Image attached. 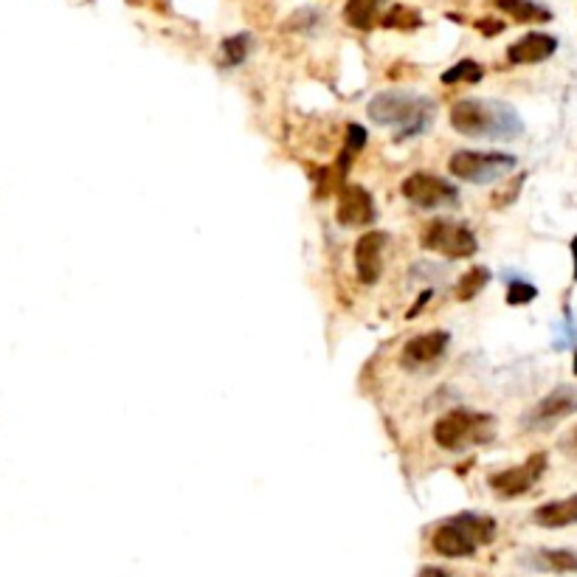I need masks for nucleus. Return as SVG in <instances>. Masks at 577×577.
<instances>
[{
    "mask_svg": "<svg viewBox=\"0 0 577 577\" xmlns=\"http://www.w3.org/2000/svg\"><path fill=\"white\" fill-rule=\"evenodd\" d=\"M363 144H366V133H363V127H346V144H343V150H341V161H338V166H341V172H346L350 169V164H353V158L363 150Z\"/></svg>",
    "mask_w": 577,
    "mask_h": 577,
    "instance_id": "19",
    "label": "nucleus"
},
{
    "mask_svg": "<svg viewBox=\"0 0 577 577\" xmlns=\"http://www.w3.org/2000/svg\"><path fill=\"white\" fill-rule=\"evenodd\" d=\"M532 522L538 527H546V530H561V527L577 524V493L569 496V499H561V502L541 504L532 512Z\"/></svg>",
    "mask_w": 577,
    "mask_h": 577,
    "instance_id": "14",
    "label": "nucleus"
},
{
    "mask_svg": "<svg viewBox=\"0 0 577 577\" xmlns=\"http://www.w3.org/2000/svg\"><path fill=\"white\" fill-rule=\"evenodd\" d=\"M428 299H431V291H425V293H423V296H420V299H417V304H414V307H412V310H409V319H414V315H417V313H420V307H423V304H425V302H428Z\"/></svg>",
    "mask_w": 577,
    "mask_h": 577,
    "instance_id": "24",
    "label": "nucleus"
},
{
    "mask_svg": "<svg viewBox=\"0 0 577 577\" xmlns=\"http://www.w3.org/2000/svg\"><path fill=\"white\" fill-rule=\"evenodd\" d=\"M572 256H574V282H577V237L572 240Z\"/></svg>",
    "mask_w": 577,
    "mask_h": 577,
    "instance_id": "26",
    "label": "nucleus"
},
{
    "mask_svg": "<svg viewBox=\"0 0 577 577\" xmlns=\"http://www.w3.org/2000/svg\"><path fill=\"white\" fill-rule=\"evenodd\" d=\"M420 243H423V248L437 251L448 259H468L479 248L473 231L453 220H431L420 231Z\"/></svg>",
    "mask_w": 577,
    "mask_h": 577,
    "instance_id": "6",
    "label": "nucleus"
},
{
    "mask_svg": "<svg viewBox=\"0 0 577 577\" xmlns=\"http://www.w3.org/2000/svg\"><path fill=\"white\" fill-rule=\"evenodd\" d=\"M448 169L453 178H462L468 184H493L504 178L507 172L515 169V155L507 153H473V150H459L451 155Z\"/></svg>",
    "mask_w": 577,
    "mask_h": 577,
    "instance_id": "5",
    "label": "nucleus"
},
{
    "mask_svg": "<svg viewBox=\"0 0 577 577\" xmlns=\"http://www.w3.org/2000/svg\"><path fill=\"white\" fill-rule=\"evenodd\" d=\"M403 194L420 209H437L445 204H456L459 197L453 184H448L440 175H431V172H414V175H409L403 181Z\"/></svg>",
    "mask_w": 577,
    "mask_h": 577,
    "instance_id": "7",
    "label": "nucleus"
},
{
    "mask_svg": "<svg viewBox=\"0 0 577 577\" xmlns=\"http://www.w3.org/2000/svg\"><path fill=\"white\" fill-rule=\"evenodd\" d=\"M496 535V522L479 512H462L440 524L431 535V546L443 558H468L479 543H490Z\"/></svg>",
    "mask_w": 577,
    "mask_h": 577,
    "instance_id": "3",
    "label": "nucleus"
},
{
    "mask_svg": "<svg viewBox=\"0 0 577 577\" xmlns=\"http://www.w3.org/2000/svg\"><path fill=\"white\" fill-rule=\"evenodd\" d=\"M335 217L343 228H358L374 223V204L372 194L363 186H343L338 194V209Z\"/></svg>",
    "mask_w": 577,
    "mask_h": 577,
    "instance_id": "12",
    "label": "nucleus"
},
{
    "mask_svg": "<svg viewBox=\"0 0 577 577\" xmlns=\"http://www.w3.org/2000/svg\"><path fill=\"white\" fill-rule=\"evenodd\" d=\"M543 471H546V453H535V456H530V459L524 462V465L493 473V476H490V487H493L502 499L524 496L527 490L541 479Z\"/></svg>",
    "mask_w": 577,
    "mask_h": 577,
    "instance_id": "8",
    "label": "nucleus"
},
{
    "mask_svg": "<svg viewBox=\"0 0 577 577\" xmlns=\"http://www.w3.org/2000/svg\"><path fill=\"white\" fill-rule=\"evenodd\" d=\"M493 434H496V420L468 409H453L434 425V440L445 451H465L468 445H482L493 440Z\"/></svg>",
    "mask_w": 577,
    "mask_h": 577,
    "instance_id": "4",
    "label": "nucleus"
},
{
    "mask_svg": "<svg viewBox=\"0 0 577 577\" xmlns=\"http://www.w3.org/2000/svg\"><path fill=\"white\" fill-rule=\"evenodd\" d=\"M431 115H434V102L406 91H386L369 102V119L374 124L403 130L397 133V141L423 133L431 122Z\"/></svg>",
    "mask_w": 577,
    "mask_h": 577,
    "instance_id": "2",
    "label": "nucleus"
},
{
    "mask_svg": "<svg viewBox=\"0 0 577 577\" xmlns=\"http://www.w3.org/2000/svg\"><path fill=\"white\" fill-rule=\"evenodd\" d=\"M383 248L386 234L383 231H366L355 243V274L363 284H374L383 274Z\"/></svg>",
    "mask_w": 577,
    "mask_h": 577,
    "instance_id": "11",
    "label": "nucleus"
},
{
    "mask_svg": "<svg viewBox=\"0 0 577 577\" xmlns=\"http://www.w3.org/2000/svg\"><path fill=\"white\" fill-rule=\"evenodd\" d=\"M451 127L471 138H515L524 124L510 104L487 99H462L451 107Z\"/></svg>",
    "mask_w": 577,
    "mask_h": 577,
    "instance_id": "1",
    "label": "nucleus"
},
{
    "mask_svg": "<svg viewBox=\"0 0 577 577\" xmlns=\"http://www.w3.org/2000/svg\"><path fill=\"white\" fill-rule=\"evenodd\" d=\"M420 577H451V574H445L443 569H434V566H428V569H423V574Z\"/></svg>",
    "mask_w": 577,
    "mask_h": 577,
    "instance_id": "25",
    "label": "nucleus"
},
{
    "mask_svg": "<svg viewBox=\"0 0 577 577\" xmlns=\"http://www.w3.org/2000/svg\"><path fill=\"white\" fill-rule=\"evenodd\" d=\"M496 6L518 23H543L552 17L543 6L532 4V0H496Z\"/></svg>",
    "mask_w": 577,
    "mask_h": 577,
    "instance_id": "15",
    "label": "nucleus"
},
{
    "mask_svg": "<svg viewBox=\"0 0 577 577\" xmlns=\"http://www.w3.org/2000/svg\"><path fill=\"white\" fill-rule=\"evenodd\" d=\"M574 374H577V353H574Z\"/></svg>",
    "mask_w": 577,
    "mask_h": 577,
    "instance_id": "27",
    "label": "nucleus"
},
{
    "mask_svg": "<svg viewBox=\"0 0 577 577\" xmlns=\"http://www.w3.org/2000/svg\"><path fill=\"white\" fill-rule=\"evenodd\" d=\"M223 54H225V63L228 65H240L245 60L248 54V37L245 35H237V37H228L223 43Z\"/></svg>",
    "mask_w": 577,
    "mask_h": 577,
    "instance_id": "22",
    "label": "nucleus"
},
{
    "mask_svg": "<svg viewBox=\"0 0 577 577\" xmlns=\"http://www.w3.org/2000/svg\"><path fill=\"white\" fill-rule=\"evenodd\" d=\"M448 341H451V335L445 330H431V333L414 335L400 353L403 369L417 372V369H425L431 363H437L443 358V353L448 350Z\"/></svg>",
    "mask_w": 577,
    "mask_h": 577,
    "instance_id": "10",
    "label": "nucleus"
},
{
    "mask_svg": "<svg viewBox=\"0 0 577 577\" xmlns=\"http://www.w3.org/2000/svg\"><path fill=\"white\" fill-rule=\"evenodd\" d=\"M538 569L550 572H577V552L574 550H541L535 555Z\"/></svg>",
    "mask_w": 577,
    "mask_h": 577,
    "instance_id": "17",
    "label": "nucleus"
},
{
    "mask_svg": "<svg viewBox=\"0 0 577 577\" xmlns=\"http://www.w3.org/2000/svg\"><path fill=\"white\" fill-rule=\"evenodd\" d=\"M487 282H490V271L487 268H482V265L468 268V274L456 282V299L468 302V299L479 296L484 287H487Z\"/></svg>",
    "mask_w": 577,
    "mask_h": 577,
    "instance_id": "18",
    "label": "nucleus"
},
{
    "mask_svg": "<svg viewBox=\"0 0 577 577\" xmlns=\"http://www.w3.org/2000/svg\"><path fill=\"white\" fill-rule=\"evenodd\" d=\"M574 443H577V431H574Z\"/></svg>",
    "mask_w": 577,
    "mask_h": 577,
    "instance_id": "28",
    "label": "nucleus"
},
{
    "mask_svg": "<svg viewBox=\"0 0 577 577\" xmlns=\"http://www.w3.org/2000/svg\"><path fill=\"white\" fill-rule=\"evenodd\" d=\"M383 6V0H350L343 9V17L355 28H372L378 20V9Z\"/></svg>",
    "mask_w": 577,
    "mask_h": 577,
    "instance_id": "16",
    "label": "nucleus"
},
{
    "mask_svg": "<svg viewBox=\"0 0 577 577\" xmlns=\"http://www.w3.org/2000/svg\"><path fill=\"white\" fill-rule=\"evenodd\" d=\"M386 28H403V32H409V28H417L423 23V17L412 9V6H392L389 15L381 20Z\"/></svg>",
    "mask_w": 577,
    "mask_h": 577,
    "instance_id": "20",
    "label": "nucleus"
},
{
    "mask_svg": "<svg viewBox=\"0 0 577 577\" xmlns=\"http://www.w3.org/2000/svg\"><path fill=\"white\" fill-rule=\"evenodd\" d=\"M484 76V71H482V65L479 63H473V60H462V63H456L451 71H445L443 74V85H456V82H479Z\"/></svg>",
    "mask_w": 577,
    "mask_h": 577,
    "instance_id": "21",
    "label": "nucleus"
},
{
    "mask_svg": "<svg viewBox=\"0 0 577 577\" xmlns=\"http://www.w3.org/2000/svg\"><path fill=\"white\" fill-rule=\"evenodd\" d=\"M555 51H558V40L552 35L532 32V35H524L522 40L507 48V60L512 65H532V63L550 60Z\"/></svg>",
    "mask_w": 577,
    "mask_h": 577,
    "instance_id": "13",
    "label": "nucleus"
},
{
    "mask_svg": "<svg viewBox=\"0 0 577 577\" xmlns=\"http://www.w3.org/2000/svg\"><path fill=\"white\" fill-rule=\"evenodd\" d=\"M538 296V287L530 282H512L507 287V304H530Z\"/></svg>",
    "mask_w": 577,
    "mask_h": 577,
    "instance_id": "23",
    "label": "nucleus"
},
{
    "mask_svg": "<svg viewBox=\"0 0 577 577\" xmlns=\"http://www.w3.org/2000/svg\"><path fill=\"white\" fill-rule=\"evenodd\" d=\"M572 414H577V386H558L538 403L524 423L527 428H552Z\"/></svg>",
    "mask_w": 577,
    "mask_h": 577,
    "instance_id": "9",
    "label": "nucleus"
}]
</instances>
